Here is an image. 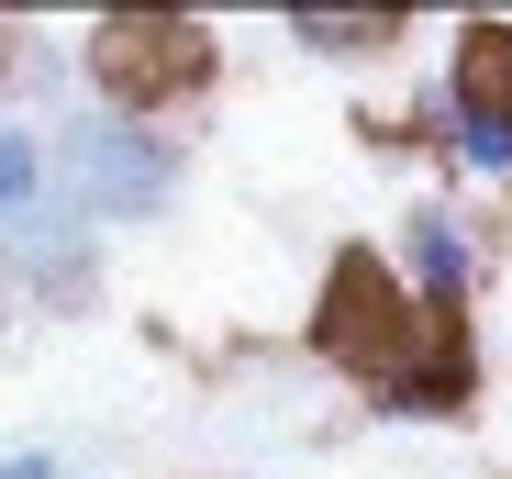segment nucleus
Returning a JSON list of instances; mask_svg holds the SVG:
<instances>
[{
  "mask_svg": "<svg viewBox=\"0 0 512 479\" xmlns=\"http://www.w3.org/2000/svg\"><path fill=\"white\" fill-rule=\"evenodd\" d=\"M90 56H101V101L112 112H145L156 101V67H201V34L190 23H101Z\"/></svg>",
  "mask_w": 512,
  "mask_h": 479,
  "instance_id": "nucleus-3",
  "label": "nucleus"
},
{
  "mask_svg": "<svg viewBox=\"0 0 512 479\" xmlns=\"http://www.w3.org/2000/svg\"><path fill=\"white\" fill-rule=\"evenodd\" d=\"M290 45H301V56H379V45H401V23H346V12H290Z\"/></svg>",
  "mask_w": 512,
  "mask_h": 479,
  "instance_id": "nucleus-5",
  "label": "nucleus"
},
{
  "mask_svg": "<svg viewBox=\"0 0 512 479\" xmlns=\"http://www.w3.org/2000/svg\"><path fill=\"white\" fill-rule=\"evenodd\" d=\"M0 479H56V446H23V457H0Z\"/></svg>",
  "mask_w": 512,
  "mask_h": 479,
  "instance_id": "nucleus-6",
  "label": "nucleus"
},
{
  "mask_svg": "<svg viewBox=\"0 0 512 479\" xmlns=\"http://www.w3.org/2000/svg\"><path fill=\"white\" fill-rule=\"evenodd\" d=\"M390 257H401V301L423 324H457V301L479 290V246H468V223L446 201H412L401 234H390Z\"/></svg>",
  "mask_w": 512,
  "mask_h": 479,
  "instance_id": "nucleus-2",
  "label": "nucleus"
},
{
  "mask_svg": "<svg viewBox=\"0 0 512 479\" xmlns=\"http://www.w3.org/2000/svg\"><path fill=\"white\" fill-rule=\"evenodd\" d=\"M45 156H56V190L90 223H145V212H167V190H179V145H167L145 112H112V101L67 112Z\"/></svg>",
  "mask_w": 512,
  "mask_h": 479,
  "instance_id": "nucleus-1",
  "label": "nucleus"
},
{
  "mask_svg": "<svg viewBox=\"0 0 512 479\" xmlns=\"http://www.w3.org/2000/svg\"><path fill=\"white\" fill-rule=\"evenodd\" d=\"M45 190H56V156H45V134H34V123H0V223L45 212Z\"/></svg>",
  "mask_w": 512,
  "mask_h": 479,
  "instance_id": "nucleus-4",
  "label": "nucleus"
}]
</instances>
